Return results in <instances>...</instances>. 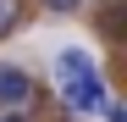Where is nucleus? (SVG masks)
I'll list each match as a JSON object with an SVG mask.
<instances>
[{
  "instance_id": "423d86ee",
  "label": "nucleus",
  "mask_w": 127,
  "mask_h": 122,
  "mask_svg": "<svg viewBox=\"0 0 127 122\" xmlns=\"http://www.w3.org/2000/svg\"><path fill=\"white\" fill-rule=\"evenodd\" d=\"M0 122H28V117H22V111H6V117H0Z\"/></svg>"
},
{
  "instance_id": "f257e3e1",
  "label": "nucleus",
  "mask_w": 127,
  "mask_h": 122,
  "mask_svg": "<svg viewBox=\"0 0 127 122\" xmlns=\"http://www.w3.org/2000/svg\"><path fill=\"white\" fill-rule=\"evenodd\" d=\"M61 100H66V111L94 117V111H105L111 89H105V78H99V67H94V72H83V78H66V83H61Z\"/></svg>"
},
{
  "instance_id": "20e7f679",
  "label": "nucleus",
  "mask_w": 127,
  "mask_h": 122,
  "mask_svg": "<svg viewBox=\"0 0 127 122\" xmlns=\"http://www.w3.org/2000/svg\"><path fill=\"white\" fill-rule=\"evenodd\" d=\"M22 17H28L22 0H0V39H11L17 28H22Z\"/></svg>"
},
{
  "instance_id": "39448f33",
  "label": "nucleus",
  "mask_w": 127,
  "mask_h": 122,
  "mask_svg": "<svg viewBox=\"0 0 127 122\" xmlns=\"http://www.w3.org/2000/svg\"><path fill=\"white\" fill-rule=\"evenodd\" d=\"M50 17H72V11H83V0H39Z\"/></svg>"
},
{
  "instance_id": "7ed1b4c3",
  "label": "nucleus",
  "mask_w": 127,
  "mask_h": 122,
  "mask_svg": "<svg viewBox=\"0 0 127 122\" xmlns=\"http://www.w3.org/2000/svg\"><path fill=\"white\" fill-rule=\"evenodd\" d=\"M83 72H94V56L89 50H61L55 56V78L66 83V78H83Z\"/></svg>"
},
{
  "instance_id": "f03ea898",
  "label": "nucleus",
  "mask_w": 127,
  "mask_h": 122,
  "mask_svg": "<svg viewBox=\"0 0 127 122\" xmlns=\"http://www.w3.org/2000/svg\"><path fill=\"white\" fill-rule=\"evenodd\" d=\"M33 94H39L33 78H28L22 67H11V61H0V106H6V111H28Z\"/></svg>"
}]
</instances>
